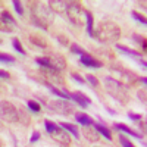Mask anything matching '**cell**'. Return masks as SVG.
Listing matches in <instances>:
<instances>
[{
	"label": "cell",
	"mask_w": 147,
	"mask_h": 147,
	"mask_svg": "<svg viewBox=\"0 0 147 147\" xmlns=\"http://www.w3.org/2000/svg\"><path fill=\"white\" fill-rule=\"evenodd\" d=\"M94 37L102 43H116L121 38V27L113 21H102L96 28Z\"/></svg>",
	"instance_id": "obj_1"
},
{
	"label": "cell",
	"mask_w": 147,
	"mask_h": 147,
	"mask_svg": "<svg viewBox=\"0 0 147 147\" xmlns=\"http://www.w3.org/2000/svg\"><path fill=\"white\" fill-rule=\"evenodd\" d=\"M0 118L6 122H9V124H16V122H19V112H18L16 106L7 100L0 102Z\"/></svg>",
	"instance_id": "obj_2"
},
{
	"label": "cell",
	"mask_w": 147,
	"mask_h": 147,
	"mask_svg": "<svg viewBox=\"0 0 147 147\" xmlns=\"http://www.w3.org/2000/svg\"><path fill=\"white\" fill-rule=\"evenodd\" d=\"M105 84H106V90L112 94L113 97H116L118 100H121L122 103H127L128 100V93H127V88L122 85L121 82L112 80L110 77H107L105 80Z\"/></svg>",
	"instance_id": "obj_3"
},
{
	"label": "cell",
	"mask_w": 147,
	"mask_h": 147,
	"mask_svg": "<svg viewBox=\"0 0 147 147\" xmlns=\"http://www.w3.org/2000/svg\"><path fill=\"white\" fill-rule=\"evenodd\" d=\"M49 21H50V15H49V7H46L44 5L35 3L32 6V22L37 27L46 28Z\"/></svg>",
	"instance_id": "obj_4"
},
{
	"label": "cell",
	"mask_w": 147,
	"mask_h": 147,
	"mask_svg": "<svg viewBox=\"0 0 147 147\" xmlns=\"http://www.w3.org/2000/svg\"><path fill=\"white\" fill-rule=\"evenodd\" d=\"M66 12H68V18L72 24L75 25H82V21H84V9L81 6V3L78 2H71L68 3V7H66Z\"/></svg>",
	"instance_id": "obj_5"
},
{
	"label": "cell",
	"mask_w": 147,
	"mask_h": 147,
	"mask_svg": "<svg viewBox=\"0 0 147 147\" xmlns=\"http://www.w3.org/2000/svg\"><path fill=\"white\" fill-rule=\"evenodd\" d=\"M110 74L113 77H110L112 80L121 82V84H132L134 80H136V75L125 69H121V68H110Z\"/></svg>",
	"instance_id": "obj_6"
},
{
	"label": "cell",
	"mask_w": 147,
	"mask_h": 147,
	"mask_svg": "<svg viewBox=\"0 0 147 147\" xmlns=\"http://www.w3.org/2000/svg\"><path fill=\"white\" fill-rule=\"evenodd\" d=\"M44 103L47 105L49 109H52L53 112L60 113V115H71L74 112L72 106L68 102H65V100H55L53 103H49V102H44Z\"/></svg>",
	"instance_id": "obj_7"
},
{
	"label": "cell",
	"mask_w": 147,
	"mask_h": 147,
	"mask_svg": "<svg viewBox=\"0 0 147 147\" xmlns=\"http://www.w3.org/2000/svg\"><path fill=\"white\" fill-rule=\"evenodd\" d=\"M52 136V138L60 144H63V146H69L71 144V136H69V132H66L65 129H62L59 125H56L50 132H49Z\"/></svg>",
	"instance_id": "obj_8"
},
{
	"label": "cell",
	"mask_w": 147,
	"mask_h": 147,
	"mask_svg": "<svg viewBox=\"0 0 147 147\" xmlns=\"http://www.w3.org/2000/svg\"><path fill=\"white\" fill-rule=\"evenodd\" d=\"M46 59L49 60V65H50V68L55 69V71H63V69L66 68V60H65L63 56H60V55L53 53V55H49Z\"/></svg>",
	"instance_id": "obj_9"
},
{
	"label": "cell",
	"mask_w": 147,
	"mask_h": 147,
	"mask_svg": "<svg viewBox=\"0 0 147 147\" xmlns=\"http://www.w3.org/2000/svg\"><path fill=\"white\" fill-rule=\"evenodd\" d=\"M41 75L44 77V80H46V84H52V81L53 82H60L62 84L63 82V80H62V77L59 75V71H55V69H43L41 71Z\"/></svg>",
	"instance_id": "obj_10"
},
{
	"label": "cell",
	"mask_w": 147,
	"mask_h": 147,
	"mask_svg": "<svg viewBox=\"0 0 147 147\" xmlns=\"http://www.w3.org/2000/svg\"><path fill=\"white\" fill-rule=\"evenodd\" d=\"M69 99H71V100H75V102H77L80 106H82V107H87V106H90V103H91L90 97H87L85 94H82V93H80V91L69 94Z\"/></svg>",
	"instance_id": "obj_11"
},
{
	"label": "cell",
	"mask_w": 147,
	"mask_h": 147,
	"mask_svg": "<svg viewBox=\"0 0 147 147\" xmlns=\"http://www.w3.org/2000/svg\"><path fill=\"white\" fill-rule=\"evenodd\" d=\"M66 7H68V3L62 2V0H50L49 2V9H52L53 12H57V13L66 12Z\"/></svg>",
	"instance_id": "obj_12"
},
{
	"label": "cell",
	"mask_w": 147,
	"mask_h": 147,
	"mask_svg": "<svg viewBox=\"0 0 147 147\" xmlns=\"http://www.w3.org/2000/svg\"><path fill=\"white\" fill-rule=\"evenodd\" d=\"M82 136L87 138L88 141H99V138H100V136H99V131H97L94 127L91 128V127H84V129H82Z\"/></svg>",
	"instance_id": "obj_13"
},
{
	"label": "cell",
	"mask_w": 147,
	"mask_h": 147,
	"mask_svg": "<svg viewBox=\"0 0 147 147\" xmlns=\"http://www.w3.org/2000/svg\"><path fill=\"white\" fill-rule=\"evenodd\" d=\"M81 63L84 66H88V68H102V62H99V60H96L94 57H91L88 53L81 56Z\"/></svg>",
	"instance_id": "obj_14"
},
{
	"label": "cell",
	"mask_w": 147,
	"mask_h": 147,
	"mask_svg": "<svg viewBox=\"0 0 147 147\" xmlns=\"http://www.w3.org/2000/svg\"><path fill=\"white\" fill-rule=\"evenodd\" d=\"M75 119L80 122L81 125H84V127H91V125L94 124V121H93L88 115H85V113H82V112L77 113V115H75Z\"/></svg>",
	"instance_id": "obj_15"
},
{
	"label": "cell",
	"mask_w": 147,
	"mask_h": 147,
	"mask_svg": "<svg viewBox=\"0 0 147 147\" xmlns=\"http://www.w3.org/2000/svg\"><path fill=\"white\" fill-rule=\"evenodd\" d=\"M115 128L116 129H119V131H124V132H127V134H129V136H132V137H136V138H141L143 136H138V134L136 132V131H132L129 127H127L125 124H115Z\"/></svg>",
	"instance_id": "obj_16"
},
{
	"label": "cell",
	"mask_w": 147,
	"mask_h": 147,
	"mask_svg": "<svg viewBox=\"0 0 147 147\" xmlns=\"http://www.w3.org/2000/svg\"><path fill=\"white\" fill-rule=\"evenodd\" d=\"M60 125H62V128H63V129H66L68 132H71L75 138H80V131H78V128H77V127H74V125L68 124V122H60Z\"/></svg>",
	"instance_id": "obj_17"
},
{
	"label": "cell",
	"mask_w": 147,
	"mask_h": 147,
	"mask_svg": "<svg viewBox=\"0 0 147 147\" xmlns=\"http://www.w3.org/2000/svg\"><path fill=\"white\" fill-rule=\"evenodd\" d=\"M93 127L97 129V131H99L100 134H102V136H105L107 140H112V134H110V131L106 128V127H103L102 124H96V122H94V124H93Z\"/></svg>",
	"instance_id": "obj_18"
},
{
	"label": "cell",
	"mask_w": 147,
	"mask_h": 147,
	"mask_svg": "<svg viewBox=\"0 0 147 147\" xmlns=\"http://www.w3.org/2000/svg\"><path fill=\"white\" fill-rule=\"evenodd\" d=\"M30 40H31L34 44L40 46V47H46V46H47L46 40L43 38V37H40L38 34H31V35H30Z\"/></svg>",
	"instance_id": "obj_19"
},
{
	"label": "cell",
	"mask_w": 147,
	"mask_h": 147,
	"mask_svg": "<svg viewBox=\"0 0 147 147\" xmlns=\"http://www.w3.org/2000/svg\"><path fill=\"white\" fill-rule=\"evenodd\" d=\"M116 49L121 50V52H124V53H127V55H129V56H134V57L140 59V53H137L136 50H132V49H128V47L122 46V44H116Z\"/></svg>",
	"instance_id": "obj_20"
},
{
	"label": "cell",
	"mask_w": 147,
	"mask_h": 147,
	"mask_svg": "<svg viewBox=\"0 0 147 147\" xmlns=\"http://www.w3.org/2000/svg\"><path fill=\"white\" fill-rule=\"evenodd\" d=\"M85 19H87V31L90 37H94V28H93V15L90 12H85Z\"/></svg>",
	"instance_id": "obj_21"
},
{
	"label": "cell",
	"mask_w": 147,
	"mask_h": 147,
	"mask_svg": "<svg viewBox=\"0 0 147 147\" xmlns=\"http://www.w3.org/2000/svg\"><path fill=\"white\" fill-rule=\"evenodd\" d=\"M47 85H49V88H50V91H52L53 94H56L57 97H62V99H65V100L69 99V93H65V91H62V90H59V88L53 87L52 84H47Z\"/></svg>",
	"instance_id": "obj_22"
},
{
	"label": "cell",
	"mask_w": 147,
	"mask_h": 147,
	"mask_svg": "<svg viewBox=\"0 0 147 147\" xmlns=\"http://www.w3.org/2000/svg\"><path fill=\"white\" fill-rule=\"evenodd\" d=\"M0 18H2L3 21H6L7 24H10L12 27H16V21L13 19V16H12L7 10H3V12H2V15H0Z\"/></svg>",
	"instance_id": "obj_23"
},
{
	"label": "cell",
	"mask_w": 147,
	"mask_h": 147,
	"mask_svg": "<svg viewBox=\"0 0 147 147\" xmlns=\"http://www.w3.org/2000/svg\"><path fill=\"white\" fill-rule=\"evenodd\" d=\"M12 46H13V49H15V50H16L18 53L25 55V50H24V47H22V44H21L19 38H13V40H12Z\"/></svg>",
	"instance_id": "obj_24"
},
{
	"label": "cell",
	"mask_w": 147,
	"mask_h": 147,
	"mask_svg": "<svg viewBox=\"0 0 147 147\" xmlns=\"http://www.w3.org/2000/svg\"><path fill=\"white\" fill-rule=\"evenodd\" d=\"M12 28H13V27H12L10 24H7L6 21H3L2 18H0V31H3V32H10V31H13Z\"/></svg>",
	"instance_id": "obj_25"
},
{
	"label": "cell",
	"mask_w": 147,
	"mask_h": 147,
	"mask_svg": "<svg viewBox=\"0 0 147 147\" xmlns=\"http://www.w3.org/2000/svg\"><path fill=\"white\" fill-rule=\"evenodd\" d=\"M28 107L32 110V112H35V113H40V110H41L40 105L37 103V102H34V100H30V102H28Z\"/></svg>",
	"instance_id": "obj_26"
},
{
	"label": "cell",
	"mask_w": 147,
	"mask_h": 147,
	"mask_svg": "<svg viewBox=\"0 0 147 147\" xmlns=\"http://www.w3.org/2000/svg\"><path fill=\"white\" fill-rule=\"evenodd\" d=\"M71 52L72 53H77V55H81V56L87 55V53H85V50H82L78 44H71Z\"/></svg>",
	"instance_id": "obj_27"
},
{
	"label": "cell",
	"mask_w": 147,
	"mask_h": 147,
	"mask_svg": "<svg viewBox=\"0 0 147 147\" xmlns=\"http://www.w3.org/2000/svg\"><path fill=\"white\" fill-rule=\"evenodd\" d=\"M119 141H121V146H122V147H136L125 136H119Z\"/></svg>",
	"instance_id": "obj_28"
},
{
	"label": "cell",
	"mask_w": 147,
	"mask_h": 147,
	"mask_svg": "<svg viewBox=\"0 0 147 147\" xmlns=\"http://www.w3.org/2000/svg\"><path fill=\"white\" fill-rule=\"evenodd\" d=\"M87 77V81L93 85V87H97V85H99V80H97L94 75H91V74H88V75H85Z\"/></svg>",
	"instance_id": "obj_29"
},
{
	"label": "cell",
	"mask_w": 147,
	"mask_h": 147,
	"mask_svg": "<svg viewBox=\"0 0 147 147\" xmlns=\"http://www.w3.org/2000/svg\"><path fill=\"white\" fill-rule=\"evenodd\" d=\"M13 6H15V10L18 12V15H24V7H22V3L21 2L13 0Z\"/></svg>",
	"instance_id": "obj_30"
},
{
	"label": "cell",
	"mask_w": 147,
	"mask_h": 147,
	"mask_svg": "<svg viewBox=\"0 0 147 147\" xmlns=\"http://www.w3.org/2000/svg\"><path fill=\"white\" fill-rule=\"evenodd\" d=\"M0 60H2V62H9V63H13V62H15V59L12 57V56L3 55V53H0Z\"/></svg>",
	"instance_id": "obj_31"
},
{
	"label": "cell",
	"mask_w": 147,
	"mask_h": 147,
	"mask_svg": "<svg viewBox=\"0 0 147 147\" xmlns=\"http://www.w3.org/2000/svg\"><path fill=\"white\" fill-rule=\"evenodd\" d=\"M132 16L136 18L138 22H141V24H146V22H147V21H146V16H144V15H140L138 12H136V10L132 12Z\"/></svg>",
	"instance_id": "obj_32"
},
{
	"label": "cell",
	"mask_w": 147,
	"mask_h": 147,
	"mask_svg": "<svg viewBox=\"0 0 147 147\" xmlns=\"http://www.w3.org/2000/svg\"><path fill=\"white\" fill-rule=\"evenodd\" d=\"M0 78H5V80H9L10 78V74L7 71H3V69H0Z\"/></svg>",
	"instance_id": "obj_33"
},
{
	"label": "cell",
	"mask_w": 147,
	"mask_h": 147,
	"mask_svg": "<svg viewBox=\"0 0 147 147\" xmlns=\"http://www.w3.org/2000/svg\"><path fill=\"white\" fill-rule=\"evenodd\" d=\"M72 78L75 80V81H78L80 84H84V82H85L84 78H81V75H78V74H72Z\"/></svg>",
	"instance_id": "obj_34"
},
{
	"label": "cell",
	"mask_w": 147,
	"mask_h": 147,
	"mask_svg": "<svg viewBox=\"0 0 147 147\" xmlns=\"http://www.w3.org/2000/svg\"><path fill=\"white\" fill-rule=\"evenodd\" d=\"M38 138H40V132H38V131H35V132L32 134V137H31V140H30V141H31V143H34V141H37Z\"/></svg>",
	"instance_id": "obj_35"
},
{
	"label": "cell",
	"mask_w": 147,
	"mask_h": 147,
	"mask_svg": "<svg viewBox=\"0 0 147 147\" xmlns=\"http://www.w3.org/2000/svg\"><path fill=\"white\" fill-rule=\"evenodd\" d=\"M128 116H129L131 119H134V121H140V119H141V115H137V113H131V112L128 113Z\"/></svg>",
	"instance_id": "obj_36"
},
{
	"label": "cell",
	"mask_w": 147,
	"mask_h": 147,
	"mask_svg": "<svg viewBox=\"0 0 147 147\" xmlns=\"http://www.w3.org/2000/svg\"><path fill=\"white\" fill-rule=\"evenodd\" d=\"M2 43H3V41H2V40H0V44H2Z\"/></svg>",
	"instance_id": "obj_37"
},
{
	"label": "cell",
	"mask_w": 147,
	"mask_h": 147,
	"mask_svg": "<svg viewBox=\"0 0 147 147\" xmlns=\"http://www.w3.org/2000/svg\"><path fill=\"white\" fill-rule=\"evenodd\" d=\"M0 147H2V143H0Z\"/></svg>",
	"instance_id": "obj_38"
}]
</instances>
